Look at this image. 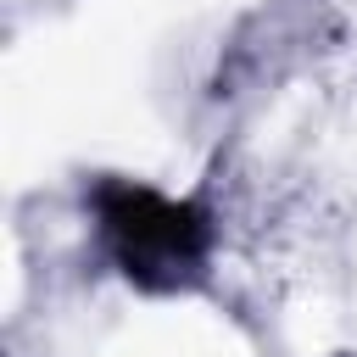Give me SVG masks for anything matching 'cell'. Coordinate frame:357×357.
Masks as SVG:
<instances>
[{"mask_svg":"<svg viewBox=\"0 0 357 357\" xmlns=\"http://www.w3.org/2000/svg\"><path fill=\"white\" fill-rule=\"evenodd\" d=\"M95 218H100L106 251L128 284L184 290L201 279V262L212 251V223L201 206L167 201L134 178H100L95 184Z\"/></svg>","mask_w":357,"mask_h":357,"instance_id":"1","label":"cell"}]
</instances>
